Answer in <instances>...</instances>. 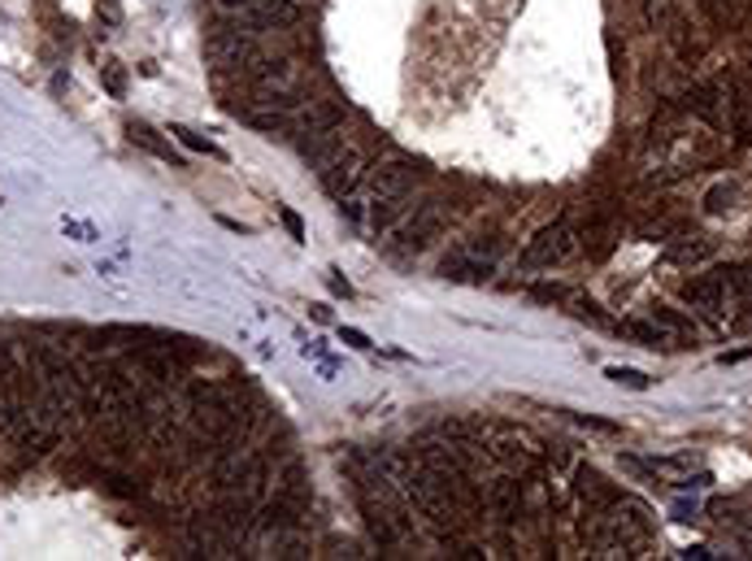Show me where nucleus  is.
I'll return each instance as SVG.
<instances>
[{"label": "nucleus", "mask_w": 752, "mask_h": 561, "mask_svg": "<svg viewBox=\"0 0 752 561\" xmlns=\"http://www.w3.org/2000/svg\"><path fill=\"white\" fill-rule=\"evenodd\" d=\"M413 183H417V166L410 157H392V161H379L370 170V183H366V201H370V222L374 231L379 226H392V218L401 210H410Z\"/></svg>", "instance_id": "nucleus-1"}, {"label": "nucleus", "mask_w": 752, "mask_h": 561, "mask_svg": "<svg viewBox=\"0 0 752 561\" xmlns=\"http://www.w3.org/2000/svg\"><path fill=\"white\" fill-rule=\"evenodd\" d=\"M574 248H579L574 222H570V218H557V222H548V226L536 231V240H531L527 253H522V266H527V271H548V266L565 262Z\"/></svg>", "instance_id": "nucleus-2"}, {"label": "nucleus", "mask_w": 752, "mask_h": 561, "mask_svg": "<svg viewBox=\"0 0 752 561\" xmlns=\"http://www.w3.org/2000/svg\"><path fill=\"white\" fill-rule=\"evenodd\" d=\"M361 514H366V531H370V540L379 544V553L396 558V553H405L413 544V531L405 527V518L392 514V509H388L383 500H374L370 491H361Z\"/></svg>", "instance_id": "nucleus-3"}, {"label": "nucleus", "mask_w": 752, "mask_h": 561, "mask_svg": "<svg viewBox=\"0 0 752 561\" xmlns=\"http://www.w3.org/2000/svg\"><path fill=\"white\" fill-rule=\"evenodd\" d=\"M361 170H366V157L352 148V144H340L322 166H318V179H322V192L343 201L357 183H361Z\"/></svg>", "instance_id": "nucleus-4"}, {"label": "nucleus", "mask_w": 752, "mask_h": 561, "mask_svg": "<svg viewBox=\"0 0 752 561\" xmlns=\"http://www.w3.org/2000/svg\"><path fill=\"white\" fill-rule=\"evenodd\" d=\"M496 271V244L483 248V244H466V248H453L444 262H439V275L457 283H479Z\"/></svg>", "instance_id": "nucleus-5"}, {"label": "nucleus", "mask_w": 752, "mask_h": 561, "mask_svg": "<svg viewBox=\"0 0 752 561\" xmlns=\"http://www.w3.org/2000/svg\"><path fill=\"white\" fill-rule=\"evenodd\" d=\"M574 496L587 505V518H596V514H605L617 500V488L596 466H579V470H574Z\"/></svg>", "instance_id": "nucleus-6"}, {"label": "nucleus", "mask_w": 752, "mask_h": 561, "mask_svg": "<svg viewBox=\"0 0 752 561\" xmlns=\"http://www.w3.org/2000/svg\"><path fill=\"white\" fill-rule=\"evenodd\" d=\"M296 18H300V9L292 4V0H257L253 9H248V31L253 35H274V31H287V27H296Z\"/></svg>", "instance_id": "nucleus-7"}, {"label": "nucleus", "mask_w": 752, "mask_h": 561, "mask_svg": "<svg viewBox=\"0 0 752 561\" xmlns=\"http://www.w3.org/2000/svg\"><path fill=\"white\" fill-rule=\"evenodd\" d=\"M439 218H444V205L439 201H426V205H413V213L405 218V226H401V240L417 248V244H426L435 231H439Z\"/></svg>", "instance_id": "nucleus-8"}, {"label": "nucleus", "mask_w": 752, "mask_h": 561, "mask_svg": "<svg viewBox=\"0 0 752 561\" xmlns=\"http://www.w3.org/2000/svg\"><path fill=\"white\" fill-rule=\"evenodd\" d=\"M343 123V105L340 100H309V109L300 114V136L309 140V136H327V131H336Z\"/></svg>", "instance_id": "nucleus-9"}, {"label": "nucleus", "mask_w": 752, "mask_h": 561, "mask_svg": "<svg viewBox=\"0 0 752 561\" xmlns=\"http://www.w3.org/2000/svg\"><path fill=\"white\" fill-rule=\"evenodd\" d=\"M727 109H731V136L740 144H752V92L749 83H731L727 87Z\"/></svg>", "instance_id": "nucleus-10"}, {"label": "nucleus", "mask_w": 752, "mask_h": 561, "mask_svg": "<svg viewBox=\"0 0 752 561\" xmlns=\"http://www.w3.org/2000/svg\"><path fill=\"white\" fill-rule=\"evenodd\" d=\"M684 300H687V305H696V309L722 314L731 296H727V287H722V279H718V275H700V279L684 283Z\"/></svg>", "instance_id": "nucleus-11"}, {"label": "nucleus", "mask_w": 752, "mask_h": 561, "mask_svg": "<svg viewBox=\"0 0 752 561\" xmlns=\"http://www.w3.org/2000/svg\"><path fill=\"white\" fill-rule=\"evenodd\" d=\"M487 500H491V509H496L500 522H518V518H522V484L496 479V484L487 488Z\"/></svg>", "instance_id": "nucleus-12"}, {"label": "nucleus", "mask_w": 752, "mask_h": 561, "mask_svg": "<svg viewBox=\"0 0 752 561\" xmlns=\"http://www.w3.org/2000/svg\"><path fill=\"white\" fill-rule=\"evenodd\" d=\"M684 105L691 114H700L709 127H722L727 118H722V105H718V87L713 83H696L691 92H684Z\"/></svg>", "instance_id": "nucleus-13"}, {"label": "nucleus", "mask_w": 752, "mask_h": 561, "mask_svg": "<svg viewBox=\"0 0 752 561\" xmlns=\"http://www.w3.org/2000/svg\"><path fill=\"white\" fill-rule=\"evenodd\" d=\"M557 300H561V305H565V309H570L574 318H579V322H592V327H610V318H605V309H601V305H596V300H592L587 292H574V287H561V292H557Z\"/></svg>", "instance_id": "nucleus-14"}, {"label": "nucleus", "mask_w": 752, "mask_h": 561, "mask_svg": "<svg viewBox=\"0 0 752 561\" xmlns=\"http://www.w3.org/2000/svg\"><path fill=\"white\" fill-rule=\"evenodd\" d=\"M491 457H496L500 466L518 470V475H531V470H536V453H531L522 440H500V444L491 448Z\"/></svg>", "instance_id": "nucleus-15"}, {"label": "nucleus", "mask_w": 752, "mask_h": 561, "mask_svg": "<svg viewBox=\"0 0 752 561\" xmlns=\"http://www.w3.org/2000/svg\"><path fill=\"white\" fill-rule=\"evenodd\" d=\"M127 136H131L139 148H148L152 157H161V161H170V166H183V161H179V152H174L170 144L161 140V136H157V131H152L148 123H131V127H127Z\"/></svg>", "instance_id": "nucleus-16"}, {"label": "nucleus", "mask_w": 752, "mask_h": 561, "mask_svg": "<svg viewBox=\"0 0 752 561\" xmlns=\"http://www.w3.org/2000/svg\"><path fill=\"white\" fill-rule=\"evenodd\" d=\"M644 470H653V475H666V479H675L679 488L691 484V457H648V462H639Z\"/></svg>", "instance_id": "nucleus-17"}, {"label": "nucleus", "mask_w": 752, "mask_h": 561, "mask_svg": "<svg viewBox=\"0 0 752 561\" xmlns=\"http://www.w3.org/2000/svg\"><path fill=\"white\" fill-rule=\"evenodd\" d=\"M653 322H657V327H661V331L670 336V345H675V340H696V327L687 322L684 314H675V309H666V305H657V314H653Z\"/></svg>", "instance_id": "nucleus-18"}, {"label": "nucleus", "mask_w": 752, "mask_h": 561, "mask_svg": "<svg viewBox=\"0 0 752 561\" xmlns=\"http://www.w3.org/2000/svg\"><path fill=\"white\" fill-rule=\"evenodd\" d=\"M622 331H626L631 340H639L644 349H670V336H666L657 322H626Z\"/></svg>", "instance_id": "nucleus-19"}, {"label": "nucleus", "mask_w": 752, "mask_h": 561, "mask_svg": "<svg viewBox=\"0 0 752 561\" xmlns=\"http://www.w3.org/2000/svg\"><path fill=\"white\" fill-rule=\"evenodd\" d=\"M605 379H614L617 388H631V392H648V388H653V379L639 374V370H631V366H605Z\"/></svg>", "instance_id": "nucleus-20"}, {"label": "nucleus", "mask_w": 752, "mask_h": 561, "mask_svg": "<svg viewBox=\"0 0 752 561\" xmlns=\"http://www.w3.org/2000/svg\"><path fill=\"white\" fill-rule=\"evenodd\" d=\"M100 78H105V87H109V96H123L127 92V74L118 62H109V66H100Z\"/></svg>", "instance_id": "nucleus-21"}, {"label": "nucleus", "mask_w": 752, "mask_h": 561, "mask_svg": "<svg viewBox=\"0 0 752 561\" xmlns=\"http://www.w3.org/2000/svg\"><path fill=\"white\" fill-rule=\"evenodd\" d=\"M170 136H179V144H188V148H197V152H209V157H222V148H213L209 140H201L197 131H188V127H174Z\"/></svg>", "instance_id": "nucleus-22"}, {"label": "nucleus", "mask_w": 752, "mask_h": 561, "mask_svg": "<svg viewBox=\"0 0 752 561\" xmlns=\"http://www.w3.org/2000/svg\"><path fill=\"white\" fill-rule=\"evenodd\" d=\"M705 253H709V244H705V240H696V244H675V248H670V257H675V262H696V257H705Z\"/></svg>", "instance_id": "nucleus-23"}, {"label": "nucleus", "mask_w": 752, "mask_h": 561, "mask_svg": "<svg viewBox=\"0 0 752 561\" xmlns=\"http://www.w3.org/2000/svg\"><path fill=\"white\" fill-rule=\"evenodd\" d=\"M278 218H283V226L292 231V240H305V218L296 210H278Z\"/></svg>", "instance_id": "nucleus-24"}, {"label": "nucleus", "mask_w": 752, "mask_h": 561, "mask_svg": "<svg viewBox=\"0 0 752 561\" xmlns=\"http://www.w3.org/2000/svg\"><path fill=\"white\" fill-rule=\"evenodd\" d=\"M340 340H343V345H352V349H361V352L374 349V345H370V336H361L357 327H340Z\"/></svg>", "instance_id": "nucleus-25"}, {"label": "nucleus", "mask_w": 752, "mask_h": 561, "mask_svg": "<svg viewBox=\"0 0 752 561\" xmlns=\"http://www.w3.org/2000/svg\"><path fill=\"white\" fill-rule=\"evenodd\" d=\"M574 419L583 422V426H596V431H617V422L610 419H592V414H574Z\"/></svg>", "instance_id": "nucleus-26"}, {"label": "nucleus", "mask_w": 752, "mask_h": 561, "mask_svg": "<svg viewBox=\"0 0 752 561\" xmlns=\"http://www.w3.org/2000/svg\"><path fill=\"white\" fill-rule=\"evenodd\" d=\"M257 0H222V9H253Z\"/></svg>", "instance_id": "nucleus-27"}, {"label": "nucleus", "mask_w": 752, "mask_h": 561, "mask_svg": "<svg viewBox=\"0 0 752 561\" xmlns=\"http://www.w3.org/2000/svg\"><path fill=\"white\" fill-rule=\"evenodd\" d=\"M749 296H752V292H749Z\"/></svg>", "instance_id": "nucleus-28"}]
</instances>
